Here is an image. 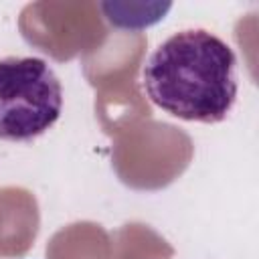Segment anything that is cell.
<instances>
[{
    "instance_id": "obj_1",
    "label": "cell",
    "mask_w": 259,
    "mask_h": 259,
    "mask_svg": "<svg viewBox=\"0 0 259 259\" xmlns=\"http://www.w3.org/2000/svg\"><path fill=\"white\" fill-rule=\"evenodd\" d=\"M144 91L166 113L200 123L223 121L237 99L233 49L204 28L168 36L142 69Z\"/></svg>"
},
{
    "instance_id": "obj_2",
    "label": "cell",
    "mask_w": 259,
    "mask_h": 259,
    "mask_svg": "<svg viewBox=\"0 0 259 259\" xmlns=\"http://www.w3.org/2000/svg\"><path fill=\"white\" fill-rule=\"evenodd\" d=\"M61 109L63 87L45 59H0V140L30 142L57 123Z\"/></svg>"
}]
</instances>
